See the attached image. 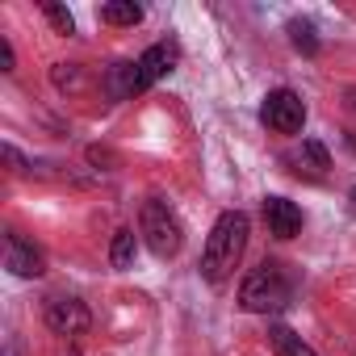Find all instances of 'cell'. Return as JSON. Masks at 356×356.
I'll use <instances>...</instances> for the list:
<instances>
[{
	"label": "cell",
	"mask_w": 356,
	"mask_h": 356,
	"mask_svg": "<svg viewBox=\"0 0 356 356\" xmlns=\"http://www.w3.org/2000/svg\"><path fill=\"white\" fill-rule=\"evenodd\" d=\"M109 264H113V268H130V264H134V231L122 227V231L113 235V243H109Z\"/></svg>",
	"instance_id": "13"
},
{
	"label": "cell",
	"mask_w": 356,
	"mask_h": 356,
	"mask_svg": "<svg viewBox=\"0 0 356 356\" xmlns=\"http://www.w3.org/2000/svg\"><path fill=\"white\" fill-rule=\"evenodd\" d=\"M260 122L273 130V134H302L306 126V105L293 88H273L260 105Z\"/></svg>",
	"instance_id": "5"
},
{
	"label": "cell",
	"mask_w": 356,
	"mask_h": 356,
	"mask_svg": "<svg viewBox=\"0 0 356 356\" xmlns=\"http://www.w3.org/2000/svg\"><path fill=\"white\" fill-rule=\"evenodd\" d=\"M268 343L277 348V356H318V352H314L298 331H289L285 323H273V327H268Z\"/></svg>",
	"instance_id": "9"
},
{
	"label": "cell",
	"mask_w": 356,
	"mask_h": 356,
	"mask_svg": "<svg viewBox=\"0 0 356 356\" xmlns=\"http://www.w3.org/2000/svg\"><path fill=\"white\" fill-rule=\"evenodd\" d=\"M298 293V277L281 264V260H264L260 268H252L239 285V306L248 314H277L293 302Z\"/></svg>",
	"instance_id": "2"
},
{
	"label": "cell",
	"mask_w": 356,
	"mask_h": 356,
	"mask_svg": "<svg viewBox=\"0 0 356 356\" xmlns=\"http://www.w3.org/2000/svg\"><path fill=\"white\" fill-rule=\"evenodd\" d=\"M55 84H59V88L76 84V63H55Z\"/></svg>",
	"instance_id": "15"
},
{
	"label": "cell",
	"mask_w": 356,
	"mask_h": 356,
	"mask_svg": "<svg viewBox=\"0 0 356 356\" xmlns=\"http://www.w3.org/2000/svg\"><path fill=\"white\" fill-rule=\"evenodd\" d=\"M5 264H9L13 277H26V281H34V277L47 273V256H42L30 239H22L17 231L5 235Z\"/></svg>",
	"instance_id": "7"
},
{
	"label": "cell",
	"mask_w": 356,
	"mask_h": 356,
	"mask_svg": "<svg viewBox=\"0 0 356 356\" xmlns=\"http://www.w3.org/2000/svg\"><path fill=\"white\" fill-rule=\"evenodd\" d=\"M42 13H47V22H51L59 34H76V17H72L63 5H42Z\"/></svg>",
	"instance_id": "14"
},
{
	"label": "cell",
	"mask_w": 356,
	"mask_h": 356,
	"mask_svg": "<svg viewBox=\"0 0 356 356\" xmlns=\"http://www.w3.org/2000/svg\"><path fill=\"white\" fill-rule=\"evenodd\" d=\"M176 59H181L176 38H163V42L147 47L134 63H118L113 76H109V92H113L118 101H126V97H134V92H147L151 84H159V80L176 67Z\"/></svg>",
	"instance_id": "3"
},
{
	"label": "cell",
	"mask_w": 356,
	"mask_h": 356,
	"mask_svg": "<svg viewBox=\"0 0 356 356\" xmlns=\"http://www.w3.org/2000/svg\"><path fill=\"white\" fill-rule=\"evenodd\" d=\"M47 327L55 335H84L92 327V314L80 298H47V310H42Z\"/></svg>",
	"instance_id": "6"
},
{
	"label": "cell",
	"mask_w": 356,
	"mask_h": 356,
	"mask_svg": "<svg viewBox=\"0 0 356 356\" xmlns=\"http://www.w3.org/2000/svg\"><path fill=\"white\" fill-rule=\"evenodd\" d=\"M0 67L13 72V47H9V38H0Z\"/></svg>",
	"instance_id": "16"
},
{
	"label": "cell",
	"mask_w": 356,
	"mask_h": 356,
	"mask_svg": "<svg viewBox=\"0 0 356 356\" xmlns=\"http://www.w3.org/2000/svg\"><path fill=\"white\" fill-rule=\"evenodd\" d=\"M289 163H298V172L306 168V172L323 176V172L331 168V155H327V147H323V143H314V138H302V147L289 155Z\"/></svg>",
	"instance_id": "10"
},
{
	"label": "cell",
	"mask_w": 356,
	"mask_h": 356,
	"mask_svg": "<svg viewBox=\"0 0 356 356\" xmlns=\"http://www.w3.org/2000/svg\"><path fill=\"white\" fill-rule=\"evenodd\" d=\"M248 214L239 210H227L218 214V222L210 227V239H206V252H202V277L210 285H227L231 273L239 268L243 260V248H248Z\"/></svg>",
	"instance_id": "1"
},
{
	"label": "cell",
	"mask_w": 356,
	"mask_h": 356,
	"mask_svg": "<svg viewBox=\"0 0 356 356\" xmlns=\"http://www.w3.org/2000/svg\"><path fill=\"white\" fill-rule=\"evenodd\" d=\"M289 42H293L302 55H318V34H314V26H310L306 17H293V22H289Z\"/></svg>",
	"instance_id": "12"
},
{
	"label": "cell",
	"mask_w": 356,
	"mask_h": 356,
	"mask_svg": "<svg viewBox=\"0 0 356 356\" xmlns=\"http://www.w3.org/2000/svg\"><path fill=\"white\" fill-rule=\"evenodd\" d=\"M101 22L105 26H138L143 22V9L134 5V0H113V5L101 9Z\"/></svg>",
	"instance_id": "11"
},
{
	"label": "cell",
	"mask_w": 356,
	"mask_h": 356,
	"mask_svg": "<svg viewBox=\"0 0 356 356\" xmlns=\"http://www.w3.org/2000/svg\"><path fill=\"white\" fill-rule=\"evenodd\" d=\"M348 214H352V218H356V189H352V193H348Z\"/></svg>",
	"instance_id": "17"
},
{
	"label": "cell",
	"mask_w": 356,
	"mask_h": 356,
	"mask_svg": "<svg viewBox=\"0 0 356 356\" xmlns=\"http://www.w3.org/2000/svg\"><path fill=\"white\" fill-rule=\"evenodd\" d=\"M138 235H143V243L151 248V256H159V260H172L176 252L185 248V227H181V218H176V210H172L168 202H159V197L143 202Z\"/></svg>",
	"instance_id": "4"
},
{
	"label": "cell",
	"mask_w": 356,
	"mask_h": 356,
	"mask_svg": "<svg viewBox=\"0 0 356 356\" xmlns=\"http://www.w3.org/2000/svg\"><path fill=\"white\" fill-rule=\"evenodd\" d=\"M264 222H268V235L277 239H298L302 235V210L289 202V197H268L264 202Z\"/></svg>",
	"instance_id": "8"
},
{
	"label": "cell",
	"mask_w": 356,
	"mask_h": 356,
	"mask_svg": "<svg viewBox=\"0 0 356 356\" xmlns=\"http://www.w3.org/2000/svg\"><path fill=\"white\" fill-rule=\"evenodd\" d=\"M348 109L356 113V88H348Z\"/></svg>",
	"instance_id": "18"
}]
</instances>
